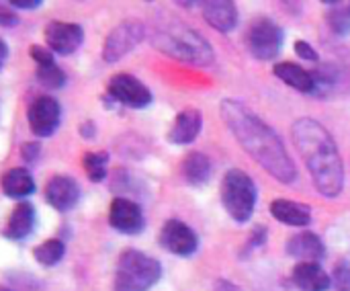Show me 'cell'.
Returning a JSON list of instances; mask_svg holds the SVG:
<instances>
[{"label":"cell","instance_id":"28","mask_svg":"<svg viewBox=\"0 0 350 291\" xmlns=\"http://www.w3.org/2000/svg\"><path fill=\"white\" fill-rule=\"evenodd\" d=\"M29 55L31 60H35L37 66H49V64H55L53 62V53L49 47H43V45H31L29 47Z\"/></svg>","mask_w":350,"mask_h":291},{"label":"cell","instance_id":"12","mask_svg":"<svg viewBox=\"0 0 350 291\" xmlns=\"http://www.w3.org/2000/svg\"><path fill=\"white\" fill-rule=\"evenodd\" d=\"M109 224L121 234H139L144 230V212L142 207L125 197H115L109 210Z\"/></svg>","mask_w":350,"mask_h":291},{"label":"cell","instance_id":"30","mask_svg":"<svg viewBox=\"0 0 350 291\" xmlns=\"http://www.w3.org/2000/svg\"><path fill=\"white\" fill-rule=\"evenodd\" d=\"M39 152H41L39 142H27V144H23V146H21V158H23L25 162H29V164L37 160Z\"/></svg>","mask_w":350,"mask_h":291},{"label":"cell","instance_id":"15","mask_svg":"<svg viewBox=\"0 0 350 291\" xmlns=\"http://www.w3.org/2000/svg\"><path fill=\"white\" fill-rule=\"evenodd\" d=\"M201 129H203V113L199 109H185L174 117L172 127L168 129V142L174 146H187L197 140Z\"/></svg>","mask_w":350,"mask_h":291},{"label":"cell","instance_id":"29","mask_svg":"<svg viewBox=\"0 0 350 291\" xmlns=\"http://www.w3.org/2000/svg\"><path fill=\"white\" fill-rule=\"evenodd\" d=\"M293 49L301 60H308V62H318L320 60V53L316 51V47H312V43H308L306 39H297Z\"/></svg>","mask_w":350,"mask_h":291},{"label":"cell","instance_id":"10","mask_svg":"<svg viewBox=\"0 0 350 291\" xmlns=\"http://www.w3.org/2000/svg\"><path fill=\"white\" fill-rule=\"evenodd\" d=\"M160 244L176 257H191L199 249V236L180 220H168L160 228Z\"/></svg>","mask_w":350,"mask_h":291},{"label":"cell","instance_id":"3","mask_svg":"<svg viewBox=\"0 0 350 291\" xmlns=\"http://www.w3.org/2000/svg\"><path fill=\"white\" fill-rule=\"evenodd\" d=\"M152 45L172 60L195 66H209L215 60L211 43L199 31L170 14L156 16L152 25Z\"/></svg>","mask_w":350,"mask_h":291},{"label":"cell","instance_id":"25","mask_svg":"<svg viewBox=\"0 0 350 291\" xmlns=\"http://www.w3.org/2000/svg\"><path fill=\"white\" fill-rule=\"evenodd\" d=\"M37 80L41 86L49 88V90H57L66 84V74L57 64H49V66H37Z\"/></svg>","mask_w":350,"mask_h":291},{"label":"cell","instance_id":"13","mask_svg":"<svg viewBox=\"0 0 350 291\" xmlns=\"http://www.w3.org/2000/svg\"><path fill=\"white\" fill-rule=\"evenodd\" d=\"M45 199L57 212H70L80 201V187L72 177L55 175L45 185Z\"/></svg>","mask_w":350,"mask_h":291},{"label":"cell","instance_id":"34","mask_svg":"<svg viewBox=\"0 0 350 291\" xmlns=\"http://www.w3.org/2000/svg\"><path fill=\"white\" fill-rule=\"evenodd\" d=\"M0 47H2V66H4V62L8 60V45L4 39H0Z\"/></svg>","mask_w":350,"mask_h":291},{"label":"cell","instance_id":"11","mask_svg":"<svg viewBox=\"0 0 350 291\" xmlns=\"http://www.w3.org/2000/svg\"><path fill=\"white\" fill-rule=\"evenodd\" d=\"M45 45L59 53V55H70L74 53L82 41H84V31L78 23H66V21H49L43 31Z\"/></svg>","mask_w":350,"mask_h":291},{"label":"cell","instance_id":"2","mask_svg":"<svg viewBox=\"0 0 350 291\" xmlns=\"http://www.w3.org/2000/svg\"><path fill=\"white\" fill-rule=\"evenodd\" d=\"M291 134L318 193L330 199L338 197L345 189V166L332 134L312 117L297 119Z\"/></svg>","mask_w":350,"mask_h":291},{"label":"cell","instance_id":"16","mask_svg":"<svg viewBox=\"0 0 350 291\" xmlns=\"http://www.w3.org/2000/svg\"><path fill=\"white\" fill-rule=\"evenodd\" d=\"M35 224H37V212H35L33 203L21 201L10 212L8 222H6V228H4L2 234H4V238L18 242V240H25L35 230Z\"/></svg>","mask_w":350,"mask_h":291},{"label":"cell","instance_id":"4","mask_svg":"<svg viewBox=\"0 0 350 291\" xmlns=\"http://www.w3.org/2000/svg\"><path fill=\"white\" fill-rule=\"evenodd\" d=\"M162 277V265L137 249L121 253L115 269L113 291H150Z\"/></svg>","mask_w":350,"mask_h":291},{"label":"cell","instance_id":"1","mask_svg":"<svg viewBox=\"0 0 350 291\" xmlns=\"http://www.w3.org/2000/svg\"><path fill=\"white\" fill-rule=\"evenodd\" d=\"M219 113L238 144L256 160L273 179L289 185L297 179L295 162L291 160L281 136L262 121L248 105L236 99H224Z\"/></svg>","mask_w":350,"mask_h":291},{"label":"cell","instance_id":"26","mask_svg":"<svg viewBox=\"0 0 350 291\" xmlns=\"http://www.w3.org/2000/svg\"><path fill=\"white\" fill-rule=\"evenodd\" d=\"M328 27L336 35H349L350 33V8L336 2V8H330L328 12Z\"/></svg>","mask_w":350,"mask_h":291},{"label":"cell","instance_id":"18","mask_svg":"<svg viewBox=\"0 0 350 291\" xmlns=\"http://www.w3.org/2000/svg\"><path fill=\"white\" fill-rule=\"evenodd\" d=\"M275 76L279 80H283L285 84H289L291 88L304 92V94H312L318 90V82H316V76L314 72L301 68L299 64H293V62H279L275 64L273 68Z\"/></svg>","mask_w":350,"mask_h":291},{"label":"cell","instance_id":"8","mask_svg":"<svg viewBox=\"0 0 350 291\" xmlns=\"http://www.w3.org/2000/svg\"><path fill=\"white\" fill-rule=\"evenodd\" d=\"M107 97L113 103L131 107V109H146L152 103V90L135 76L127 72L115 74L107 84Z\"/></svg>","mask_w":350,"mask_h":291},{"label":"cell","instance_id":"22","mask_svg":"<svg viewBox=\"0 0 350 291\" xmlns=\"http://www.w3.org/2000/svg\"><path fill=\"white\" fill-rule=\"evenodd\" d=\"M183 177L193 187H203L211 179V160L203 152H191L183 160Z\"/></svg>","mask_w":350,"mask_h":291},{"label":"cell","instance_id":"35","mask_svg":"<svg viewBox=\"0 0 350 291\" xmlns=\"http://www.w3.org/2000/svg\"><path fill=\"white\" fill-rule=\"evenodd\" d=\"M2 291H8V288H2Z\"/></svg>","mask_w":350,"mask_h":291},{"label":"cell","instance_id":"6","mask_svg":"<svg viewBox=\"0 0 350 291\" xmlns=\"http://www.w3.org/2000/svg\"><path fill=\"white\" fill-rule=\"evenodd\" d=\"M285 33L283 29L269 16H258L252 21L246 33V47L248 51L260 62H273L279 58L283 49Z\"/></svg>","mask_w":350,"mask_h":291},{"label":"cell","instance_id":"24","mask_svg":"<svg viewBox=\"0 0 350 291\" xmlns=\"http://www.w3.org/2000/svg\"><path fill=\"white\" fill-rule=\"evenodd\" d=\"M109 152H86L82 156V166L90 183H100L107 177Z\"/></svg>","mask_w":350,"mask_h":291},{"label":"cell","instance_id":"21","mask_svg":"<svg viewBox=\"0 0 350 291\" xmlns=\"http://www.w3.org/2000/svg\"><path fill=\"white\" fill-rule=\"evenodd\" d=\"M2 193L10 199H23L35 193V179L27 168H10L2 177Z\"/></svg>","mask_w":350,"mask_h":291},{"label":"cell","instance_id":"7","mask_svg":"<svg viewBox=\"0 0 350 291\" xmlns=\"http://www.w3.org/2000/svg\"><path fill=\"white\" fill-rule=\"evenodd\" d=\"M144 37H146V25L139 18H125V21H121L117 27L111 29V33L105 39L103 60L107 64L119 62L131 49H135L142 43Z\"/></svg>","mask_w":350,"mask_h":291},{"label":"cell","instance_id":"23","mask_svg":"<svg viewBox=\"0 0 350 291\" xmlns=\"http://www.w3.org/2000/svg\"><path fill=\"white\" fill-rule=\"evenodd\" d=\"M66 255V244L57 238H49L33 249V257L39 265L43 267H53L57 265Z\"/></svg>","mask_w":350,"mask_h":291},{"label":"cell","instance_id":"17","mask_svg":"<svg viewBox=\"0 0 350 291\" xmlns=\"http://www.w3.org/2000/svg\"><path fill=\"white\" fill-rule=\"evenodd\" d=\"M291 281L301 291H328L332 288V277L320 263H297L291 271Z\"/></svg>","mask_w":350,"mask_h":291},{"label":"cell","instance_id":"32","mask_svg":"<svg viewBox=\"0 0 350 291\" xmlns=\"http://www.w3.org/2000/svg\"><path fill=\"white\" fill-rule=\"evenodd\" d=\"M0 25L2 27H14V25H18V16L10 8H2L0 10Z\"/></svg>","mask_w":350,"mask_h":291},{"label":"cell","instance_id":"36","mask_svg":"<svg viewBox=\"0 0 350 291\" xmlns=\"http://www.w3.org/2000/svg\"><path fill=\"white\" fill-rule=\"evenodd\" d=\"M349 8H350V4H349Z\"/></svg>","mask_w":350,"mask_h":291},{"label":"cell","instance_id":"33","mask_svg":"<svg viewBox=\"0 0 350 291\" xmlns=\"http://www.w3.org/2000/svg\"><path fill=\"white\" fill-rule=\"evenodd\" d=\"M94 123L92 121H84L82 125H80V134H82V138H86V140H92L94 138Z\"/></svg>","mask_w":350,"mask_h":291},{"label":"cell","instance_id":"9","mask_svg":"<svg viewBox=\"0 0 350 291\" xmlns=\"http://www.w3.org/2000/svg\"><path fill=\"white\" fill-rule=\"evenodd\" d=\"M27 121H29V129L33 131V136H37V138H49L59 127L62 107H59V103L53 97L41 94V97H37L29 105V109H27Z\"/></svg>","mask_w":350,"mask_h":291},{"label":"cell","instance_id":"14","mask_svg":"<svg viewBox=\"0 0 350 291\" xmlns=\"http://www.w3.org/2000/svg\"><path fill=\"white\" fill-rule=\"evenodd\" d=\"M285 251L289 257L297 259L299 263H320L326 257V246H324L322 238L314 232L293 234L287 240Z\"/></svg>","mask_w":350,"mask_h":291},{"label":"cell","instance_id":"5","mask_svg":"<svg viewBox=\"0 0 350 291\" xmlns=\"http://www.w3.org/2000/svg\"><path fill=\"white\" fill-rule=\"evenodd\" d=\"M219 193H221L224 210L236 224L250 222L258 199V191L250 175H246L240 168L228 170L221 179Z\"/></svg>","mask_w":350,"mask_h":291},{"label":"cell","instance_id":"20","mask_svg":"<svg viewBox=\"0 0 350 291\" xmlns=\"http://www.w3.org/2000/svg\"><path fill=\"white\" fill-rule=\"evenodd\" d=\"M271 216L275 220H279L285 226H295V228H304L308 224H312V210L306 203L293 201V199H275L271 203Z\"/></svg>","mask_w":350,"mask_h":291},{"label":"cell","instance_id":"19","mask_svg":"<svg viewBox=\"0 0 350 291\" xmlns=\"http://www.w3.org/2000/svg\"><path fill=\"white\" fill-rule=\"evenodd\" d=\"M203 18L219 33H230L238 25V8L234 2L228 0H213L203 2Z\"/></svg>","mask_w":350,"mask_h":291},{"label":"cell","instance_id":"31","mask_svg":"<svg viewBox=\"0 0 350 291\" xmlns=\"http://www.w3.org/2000/svg\"><path fill=\"white\" fill-rule=\"evenodd\" d=\"M12 8H23V10H37L43 2L41 0H10L8 2Z\"/></svg>","mask_w":350,"mask_h":291},{"label":"cell","instance_id":"27","mask_svg":"<svg viewBox=\"0 0 350 291\" xmlns=\"http://www.w3.org/2000/svg\"><path fill=\"white\" fill-rule=\"evenodd\" d=\"M332 286L336 291H350V261L342 259L332 269Z\"/></svg>","mask_w":350,"mask_h":291}]
</instances>
